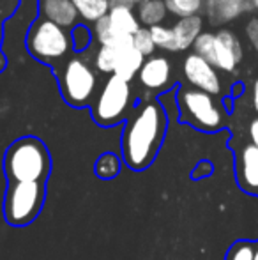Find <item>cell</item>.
Returning <instances> with one entry per match:
<instances>
[{
    "label": "cell",
    "mask_w": 258,
    "mask_h": 260,
    "mask_svg": "<svg viewBox=\"0 0 258 260\" xmlns=\"http://www.w3.org/2000/svg\"><path fill=\"white\" fill-rule=\"evenodd\" d=\"M168 119L158 101H145L129 115L122 131L121 151L126 167L141 172L154 163L163 145Z\"/></svg>",
    "instance_id": "obj_1"
},
{
    "label": "cell",
    "mask_w": 258,
    "mask_h": 260,
    "mask_svg": "<svg viewBox=\"0 0 258 260\" xmlns=\"http://www.w3.org/2000/svg\"><path fill=\"white\" fill-rule=\"evenodd\" d=\"M7 182H45L52 174V156L43 140L21 137L4 154Z\"/></svg>",
    "instance_id": "obj_2"
},
{
    "label": "cell",
    "mask_w": 258,
    "mask_h": 260,
    "mask_svg": "<svg viewBox=\"0 0 258 260\" xmlns=\"http://www.w3.org/2000/svg\"><path fill=\"white\" fill-rule=\"evenodd\" d=\"M25 43L32 57L48 64L67 60V55L72 50L71 32L43 16L32 21Z\"/></svg>",
    "instance_id": "obj_3"
},
{
    "label": "cell",
    "mask_w": 258,
    "mask_h": 260,
    "mask_svg": "<svg viewBox=\"0 0 258 260\" xmlns=\"http://www.w3.org/2000/svg\"><path fill=\"white\" fill-rule=\"evenodd\" d=\"M46 200L45 182H7L4 218L11 226H27L43 211Z\"/></svg>",
    "instance_id": "obj_4"
},
{
    "label": "cell",
    "mask_w": 258,
    "mask_h": 260,
    "mask_svg": "<svg viewBox=\"0 0 258 260\" xmlns=\"http://www.w3.org/2000/svg\"><path fill=\"white\" fill-rule=\"evenodd\" d=\"M59 83L65 103L82 108L92 103L97 89V75L85 55H72L59 71Z\"/></svg>",
    "instance_id": "obj_5"
},
{
    "label": "cell",
    "mask_w": 258,
    "mask_h": 260,
    "mask_svg": "<svg viewBox=\"0 0 258 260\" xmlns=\"http://www.w3.org/2000/svg\"><path fill=\"white\" fill-rule=\"evenodd\" d=\"M180 120L205 133H216L225 126L223 106L214 96L198 89H180L177 94Z\"/></svg>",
    "instance_id": "obj_6"
},
{
    "label": "cell",
    "mask_w": 258,
    "mask_h": 260,
    "mask_svg": "<svg viewBox=\"0 0 258 260\" xmlns=\"http://www.w3.org/2000/svg\"><path fill=\"white\" fill-rule=\"evenodd\" d=\"M193 50L210 66L225 73H234L244 53L239 38L228 28H221L216 34L202 32L195 41Z\"/></svg>",
    "instance_id": "obj_7"
},
{
    "label": "cell",
    "mask_w": 258,
    "mask_h": 260,
    "mask_svg": "<svg viewBox=\"0 0 258 260\" xmlns=\"http://www.w3.org/2000/svg\"><path fill=\"white\" fill-rule=\"evenodd\" d=\"M133 100L131 83L112 75L103 83L96 101L92 103V117L99 126L110 127L126 119Z\"/></svg>",
    "instance_id": "obj_8"
},
{
    "label": "cell",
    "mask_w": 258,
    "mask_h": 260,
    "mask_svg": "<svg viewBox=\"0 0 258 260\" xmlns=\"http://www.w3.org/2000/svg\"><path fill=\"white\" fill-rule=\"evenodd\" d=\"M182 71L188 82L193 85V89L203 90L210 96H219L223 92L219 73L214 66H210L205 58L196 53H190L184 58Z\"/></svg>",
    "instance_id": "obj_9"
},
{
    "label": "cell",
    "mask_w": 258,
    "mask_h": 260,
    "mask_svg": "<svg viewBox=\"0 0 258 260\" xmlns=\"http://www.w3.org/2000/svg\"><path fill=\"white\" fill-rule=\"evenodd\" d=\"M235 177L242 191L258 195V149L253 144L244 145L237 152Z\"/></svg>",
    "instance_id": "obj_10"
},
{
    "label": "cell",
    "mask_w": 258,
    "mask_h": 260,
    "mask_svg": "<svg viewBox=\"0 0 258 260\" xmlns=\"http://www.w3.org/2000/svg\"><path fill=\"white\" fill-rule=\"evenodd\" d=\"M170 78H172V62L165 55L147 57L138 73V82L149 90L165 89L166 85H170Z\"/></svg>",
    "instance_id": "obj_11"
},
{
    "label": "cell",
    "mask_w": 258,
    "mask_h": 260,
    "mask_svg": "<svg viewBox=\"0 0 258 260\" xmlns=\"http://www.w3.org/2000/svg\"><path fill=\"white\" fill-rule=\"evenodd\" d=\"M203 9L212 25H225L253 9L251 0H203Z\"/></svg>",
    "instance_id": "obj_12"
},
{
    "label": "cell",
    "mask_w": 258,
    "mask_h": 260,
    "mask_svg": "<svg viewBox=\"0 0 258 260\" xmlns=\"http://www.w3.org/2000/svg\"><path fill=\"white\" fill-rule=\"evenodd\" d=\"M115 52H117V62H115L114 75L126 80V82H131L140 73L141 66L145 62V57L134 48L133 38H128L119 46H115Z\"/></svg>",
    "instance_id": "obj_13"
},
{
    "label": "cell",
    "mask_w": 258,
    "mask_h": 260,
    "mask_svg": "<svg viewBox=\"0 0 258 260\" xmlns=\"http://www.w3.org/2000/svg\"><path fill=\"white\" fill-rule=\"evenodd\" d=\"M39 11H41L43 18L64 28H75L80 16L71 0H41Z\"/></svg>",
    "instance_id": "obj_14"
},
{
    "label": "cell",
    "mask_w": 258,
    "mask_h": 260,
    "mask_svg": "<svg viewBox=\"0 0 258 260\" xmlns=\"http://www.w3.org/2000/svg\"><path fill=\"white\" fill-rule=\"evenodd\" d=\"M203 28V18L200 16H190V18H180L175 25L172 27L173 36H175L177 43V52L188 50L195 45L198 36L202 34Z\"/></svg>",
    "instance_id": "obj_15"
},
{
    "label": "cell",
    "mask_w": 258,
    "mask_h": 260,
    "mask_svg": "<svg viewBox=\"0 0 258 260\" xmlns=\"http://www.w3.org/2000/svg\"><path fill=\"white\" fill-rule=\"evenodd\" d=\"M106 18L110 21L112 28L122 38H133L140 30V21H138L136 13L129 7H110V13H108Z\"/></svg>",
    "instance_id": "obj_16"
},
{
    "label": "cell",
    "mask_w": 258,
    "mask_h": 260,
    "mask_svg": "<svg viewBox=\"0 0 258 260\" xmlns=\"http://www.w3.org/2000/svg\"><path fill=\"white\" fill-rule=\"evenodd\" d=\"M166 14H168V7H166L165 0H141L136 7L138 21L145 25V28L161 25Z\"/></svg>",
    "instance_id": "obj_17"
},
{
    "label": "cell",
    "mask_w": 258,
    "mask_h": 260,
    "mask_svg": "<svg viewBox=\"0 0 258 260\" xmlns=\"http://www.w3.org/2000/svg\"><path fill=\"white\" fill-rule=\"evenodd\" d=\"M78 14L89 23H97L110 13V0H71Z\"/></svg>",
    "instance_id": "obj_18"
},
{
    "label": "cell",
    "mask_w": 258,
    "mask_h": 260,
    "mask_svg": "<svg viewBox=\"0 0 258 260\" xmlns=\"http://www.w3.org/2000/svg\"><path fill=\"white\" fill-rule=\"evenodd\" d=\"M121 172V159H119L117 154L114 152H104L97 157L96 165H94V174L97 175L103 181H110V179H115Z\"/></svg>",
    "instance_id": "obj_19"
},
{
    "label": "cell",
    "mask_w": 258,
    "mask_h": 260,
    "mask_svg": "<svg viewBox=\"0 0 258 260\" xmlns=\"http://www.w3.org/2000/svg\"><path fill=\"white\" fill-rule=\"evenodd\" d=\"M94 38H96V41L99 43L101 46H110V48H115V46H119L122 41L128 39V38L119 36L117 32L112 28L106 16L97 21V23H94Z\"/></svg>",
    "instance_id": "obj_20"
},
{
    "label": "cell",
    "mask_w": 258,
    "mask_h": 260,
    "mask_svg": "<svg viewBox=\"0 0 258 260\" xmlns=\"http://www.w3.org/2000/svg\"><path fill=\"white\" fill-rule=\"evenodd\" d=\"M166 7L172 14L180 18L198 16L203 9V0H165Z\"/></svg>",
    "instance_id": "obj_21"
},
{
    "label": "cell",
    "mask_w": 258,
    "mask_h": 260,
    "mask_svg": "<svg viewBox=\"0 0 258 260\" xmlns=\"http://www.w3.org/2000/svg\"><path fill=\"white\" fill-rule=\"evenodd\" d=\"M115 62H117V52L115 48H110V46H101L99 50L94 55V69H97L103 75H114L115 73Z\"/></svg>",
    "instance_id": "obj_22"
},
{
    "label": "cell",
    "mask_w": 258,
    "mask_h": 260,
    "mask_svg": "<svg viewBox=\"0 0 258 260\" xmlns=\"http://www.w3.org/2000/svg\"><path fill=\"white\" fill-rule=\"evenodd\" d=\"M149 30H151L152 41H154L156 48L168 50V52H177V43H175V36H173L172 27L156 25V27H151Z\"/></svg>",
    "instance_id": "obj_23"
},
{
    "label": "cell",
    "mask_w": 258,
    "mask_h": 260,
    "mask_svg": "<svg viewBox=\"0 0 258 260\" xmlns=\"http://www.w3.org/2000/svg\"><path fill=\"white\" fill-rule=\"evenodd\" d=\"M255 258V243L253 241H235L230 248H228L225 260H253Z\"/></svg>",
    "instance_id": "obj_24"
},
{
    "label": "cell",
    "mask_w": 258,
    "mask_h": 260,
    "mask_svg": "<svg viewBox=\"0 0 258 260\" xmlns=\"http://www.w3.org/2000/svg\"><path fill=\"white\" fill-rule=\"evenodd\" d=\"M133 45L143 57H152V55H154L156 45H154V41H152V36L149 28L140 27V30L133 36Z\"/></svg>",
    "instance_id": "obj_25"
},
{
    "label": "cell",
    "mask_w": 258,
    "mask_h": 260,
    "mask_svg": "<svg viewBox=\"0 0 258 260\" xmlns=\"http://www.w3.org/2000/svg\"><path fill=\"white\" fill-rule=\"evenodd\" d=\"M71 38H72V48H75L76 52H83V50L90 45V39H92L90 38L89 28L83 27V25H76V27L72 28Z\"/></svg>",
    "instance_id": "obj_26"
},
{
    "label": "cell",
    "mask_w": 258,
    "mask_h": 260,
    "mask_svg": "<svg viewBox=\"0 0 258 260\" xmlns=\"http://www.w3.org/2000/svg\"><path fill=\"white\" fill-rule=\"evenodd\" d=\"M246 36H248L249 43L255 48L256 57H258V18H253L248 25H246Z\"/></svg>",
    "instance_id": "obj_27"
},
{
    "label": "cell",
    "mask_w": 258,
    "mask_h": 260,
    "mask_svg": "<svg viewBox=\"0 0 258 260\" xmlns=\"http://www.w3.org/2000/svg\"><path fill=\"white\" fill-rule=\"evenodd\" d=\"M20 0H0V16H7V14L14 13L18 7Z\"/></svg>",
    "instance_id": "obj_28"
},
{
    "label": "cell",
    "mask_w": 258,
    "mask_h": 260,
    "mask_svg": "<svg viewBox=\"0 0 258 260\" xmlns=\"http://www.w3.org/2000/svg\"><path fill=\"white\" fill-rule=\"evenodd\" d=\"M249 137H251V144L258 149V119L249 124Z\"/></svg>",
    "instance_id": "obj_29"
},
{
    "label": "cell",
    "mask_w": 258,
    "mask_h": 260,
    "mask_svg": "<svg viewBox=\"0 0 258 260\" xmlns=\"http://www.w3.org/2000/svg\"><path fill=\"white\" fill-rule=\"evenodd\" d=\"M115 6L129 7V9H133V7L136 6V2H134V0H110V7H115Z\"/></svg>",
    "instance_id": "obj_30"
},
{
    "label": "cell",
    "mask_w": 258,
    "mask_h": 260,
    "mask_svg": "<svg viewBox=\"0 0 258 260\" xmlns=\"http://www.w3.org/2000/svg\"><path fill=\"white\" fill-rule=\"evenodd\" d=\"M253 108H255V112L258 113V78L255 80V83H253Z\"/></svg>",
    "instance_id": "obj_31"
},
{
    "label": "cell",
    "mask_w": 258,
    "mask_h": 260,
    "mask_svg": "<svg viewBox=\"0 0 258 260\" xmlns=\"http://www.w3.org/2000/svg\"><path fill=\"white\" fill-rule=\"evenodd\" d=\"M6 68V57H4V53H0V71Z\"/></svg>",
    "instance_id": "obj_32"
},
{
    "label": "cell",
    "mask_w": 258,
    "mask_h": 260,
    "mask_svg": "<svg viewBox=\"0 0 258 260\" xmlns=\"http://www.w3.org/2000/svg\"><path fill=\"white\" fill-rule=\"evenodd\" d=\"M4 39V25H2V16H0V45H2Z\"/></svg>",
    "instance_id": "obj_33"
},
{
    "label": "cell",
    "mask_w": 258,
    "mask_h": 260,
    "mask_svg": "<svg viewBox=\"0 0 258 260\" xmlns=\"http://www.w3.org/2000/svg\"><path fill=\"white\" fill-rule=\"evenodd\" d=\"M253 260H258V241H255V258Z\"/></svg>",
    "instance_id": "obj_34"
},
{
    "label": "cell",
    "mask_w": 258,
    "mask_h": 260,
    "mask_svg": "<svg viewBox=\"0 0 258 260\" xmlns=\"http://www.w3.org/2000/svg\"><path fill=\"white\" fill-rule=\"evenodd\" d=\"M253 4V9H258V0H251Z\"/></svg>",
    "instance_id": "obj_35"
}]
</instances>
